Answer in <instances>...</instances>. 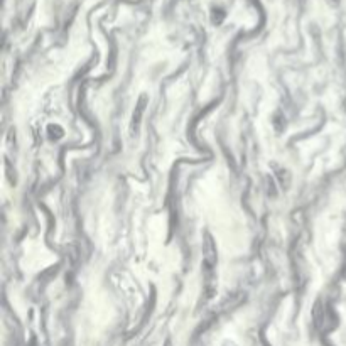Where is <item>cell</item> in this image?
Instances as JSON below:
<instances>
[]
</instances>
